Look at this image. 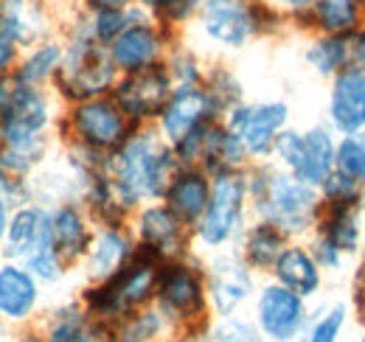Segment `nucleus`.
Returning <instances> with one entry per match:
<instances>
[{
	"label": "nucleus",
	"instance_id": "4c0bfd02",
	"mask_svg": "<svg viewBox=\"0 0 365 342\" xmlns=\"http://www.w3.org/2000/svg\"><path fill=\"white\" fill-rule=\"evenodd\" d=\"M262 334L253 323V317L245 314H222L217 323L208 328V342H259Z\"/></svg>",
	"mask_w": 365,
	"mask_h": 342
},
{
	"label": "nucleus",
	"instance_id": "c756f323",
	"mask_svg": "<svg viewBox=\"0 0 365 342\" xmlns=\"http://www.w3.org/2000/svg\"><path fill=\"white\" fill-rule=\"evenodd\" d=\"M202 87H205V93H208V98H211V104H214L220 118H225L233 107L247 101L239 73L230 68L228 62H220V59L208 62L205 76H202Z\"/></svg>",
	"mask_w": 365,
	"mask_h": 342
},
{
	"label": "nucleus",
	"instance_id": "7c9ffc66",
	"mask_svg": "<svg viewBox=\"0 0 365 342\" xmlns=\"http://www.w3.org/2000/svg\"><path fill=\"white\" fill-rule=\"evenodd\" d=\"M163 68L169 71V76H172L175 87L202 85V76H205L208 59H205L202 48L194 43L188 34H180L175 43L169 45L166 59H163Z\"/></svg>",
	"mask_w": 365,
	"mask_h": 342
},
{
	"label": "nucleus",
	"instance_id": "f704fd0d",
	"mask_svg": "<svg viewBox=\"0 0 365 342\" xmlns=\"http://www.w3.org/2000/svg\"><path fill=\"white\" fill-rule=\"evenodd\" d=\"M133 14H135V6L133 9H124V11H88V9L79 6L82 26L88 28V34H91L93 40L101 45L113 43L124 31V26L133 20Z\"/></svg>",
	"mask_w": 365,
	"mask_h": 342
},
{
	"label": "nucleus",
	"instance_id": "a878e982",
	"mask_svg": "<svg viewBox=\"0 0 365 342\" xmlns=\"http://www.w3.org/2000/svg\"><path fill=\"white\" fill-rule=\"evenodd\" d=\"M334 250L343 256L357 258L365 247V214L363 208H340V205H320L315 230Z\"/></svg>",
	"mask_w": 365,
	"mask_h": 342
},
{
	"label": "nucleus",
	"instance_id": "e433bc0d",
	"mask_svg": "<svg viewBox=\"0 0 365 342\" xmlns=\"http://www.w3.org/2000/svg\"><path fill=\"white\" fill-rule=\"evenodd\" d=\"M346 320H349V306L337 300V303L326 306L323 311L312 314L304 337H307V342H340Z\"/></svg>",
	"mask_w": 365,
	"mask_h": 342
},
{
	"label": "nucleus",
	"instance_id": "423d86ee",
	"mask_svg": "<svg viewBox=\"0 0 365 342\" xmlns=\"http://www.w3.org/2000/svg\"><path fill=\"white\" fill-rule=\"evenodd\" d=\"M160 266H163V261L138 250L133 261L127 266H121L113 278H107L101 284H88V289L82 292V306L96 320L113 326L138 309L152 306Z\"/></svg>",
	"mask_w": 365,
	"mask_h": 342
},
{
	"label": "nucleus",
	"instance_id": "79ce46f5",
	"mask_svg": "<svg viewBox=\"0 0 365 342\" xmlns=\"http://www.w3.org/2000/svg\"><path fill=\"white\" fill-rule=\"evenodd\" d=\"M346 40H349V68L365 71V26L346 34Z\"/></svg>",
	"mask_w": 365,
	"mask_h": 342
},
{
	"label": "nucleus",
	"instance_id": "2f4dec72",
	"mask_svg": "<svg viewBox=\"0 0 365 342\" xmlns=\"http://www.w3.org/2000/svg\"><path fill=\"white\" fill-rule=\"evenodd\" d=\"M166 328L163 314L155 306H143L133 314L121 317L118 323L110 326V340L113 342H152Z\"/></svg>",
	"mask_w": 365,
	"mask_h": 342
},
{
	"label": "nucleus",
	"instance_id": "aec40b11",
	"mask_svg": "<svg viewBox=\"0 0 365 342\" xmlns=\"http://www.w3.org/2000/svg\"><path fill=\"white\" fill-rule=\"evenodd\" d=\"M323 124L337 135H351L365 129V71L346 68L329 79Z\"/></svg>",
	"mask_w": 365,
	"mask_h": 342
},
{
	"label": "nucleus",
	"instance_id": "ddd939ff",
	"mask_svg": "<svg viewBox=\"0 0 365 342\" xmlns=\"http://www.w3.org/2000/svg\"><path fill=\"white\" fill-rule=\"evenodd\" d=\"M309 303L295 295L292 289L281 286L278 281H267L253 295V323L262 337L270 342H292L304 337L309 326Z\"/></svg>",
	"mask_w": 365,
	"mask_h": 342
},
{
	"label": "nucleus",
	"instance_id": "cd10ccee",
	"mask_svg": "<svg viewBox=\"0 0 365 342\" xmlns=\"http://www.w3.org/2000/svg\"><path fill=\"white\" fill-rule=\"evenodd\" d=\"M304 65L323 82L349 68V40L346 34H307Z\"/></svg>",
	"mask_w": 365,
	"mask_h": 342
},
{
	"label": "nucleus",
	"instance_id": "6ab92c4d",
	"mask_svg": "<svg viewBox=\"0 0 365 342\" xmlns=\"http://www.w3.org/2000/svg\"><path fill=\"white\" fill-rule=\"evenodd\" d=\"M48 227L51 244L68 266H79L88 256V247L96 233V222L82 202H56L48 205Z\"/></svg>",
	"mask_w": 365,
	"mask_h": 342
},
{
	"label": "nucleus",
	"instance_id": "9b49d317",
	"mask_svg": "<svg viewBox=\"0 0 365 342\" xmlns=\"http://www.w3.org/2000/svg\"><path fill=\"white\" fill-rule=\"evenodd\" d=\"M292 110L284 98H264V101H242L222 118L225 127L239 138L250 163H264L273 157L275 140L289 127Z\"/></svg>",
	"mask_w": 365,
	"mask_h": 342
},
{
	"label": "nucleus",
	"instance_id": "c03bdc74",
	"mask_svg": "<svg viewBox=\"0 0 365 342\" xmlns=\"http://www.w3.org/2000/svg\"><path fill=\"white\" fill-rule=\"evenodd\" d=\"M270 3L287 14V20H292L295 14H301V11L309 6V0H270Z\"/></svg>",
	"mask_w": 365,
	"mask_h": 342
},
{
	"label": "nucleus",
	"instance_id": "58836bf2",
	"mask_svg": "<svg viewBox=\"0 0 365 342\" xmlns=\"http://www.w3.org/2000/svg\"><path fill=\"white\" fill-rule=\"evenodd\" d=\"M0 200L14 211L26 202H34V191H31V180L20 177L14 171H9L0 163Z\"/></svg>",
	"mask_w": 365,
	"mask_h": 342
},
{
	"label": "nucleus",
	"instance_id": "de8ad7c7",
	"mask_svg": "<svg viewBox=\"0 0 365 342\" xmlns=\"http://www.w3.org/2000/svg\"><path fill=\"white\" fill-rule=\"evenodd\" d=\"M17 342H43V340H40V337H20Z\"/></svg>",
	"mask_w": 365,
	"mask_h": 342
},
{
	"label": "nucleus",
	"instance_id": "39448f33",
	"mask_svg": "<svg viewBox=\"0 0 365 342\" xmlns=\"http://www.w3.org/2000/svg\"><path fill=\"white\" fill-rule=\"evenodd\" d=\"M247 216L253 214H250L245 169L214 174L208 208L194 224V253L211 256V253L236 247L242 230L247 227Z\"/></svg>",
	"mask_w": 365,
	"mask_h": 342
},
{
	"label": "nucleus",
	"instance_id": "49530a36",
	"mask_svg": "<svg viewBox=\"0 0 365 342\" xmlns=\"http://www.w3.org/2000/svg\"><path fill=\"white\" fill-rule=\"evenodd\" d=\"M56 3H59V9H62V6H73V3H79V0H56Z\"/></svg>",
	"mask_w": 365,
	"mask_h": 342
},
{
	"label": "nucleus",
	"instance_id": "393cba45",
	"mask_svg": "<svg viewBox=\"0 0 365 342\" xmlns=\"http://www.w3.org/2000/svg\"><path fill=\"white\" fill-rule=\"evenodd\" d=\"M51 227H48V205L43 202H26L20 208H14L9 216V230H6V242H3V258L11 261H26L43 242L48 239Z\"/></svg>",
	"mask_w": 365,
	"mask_h": 342
},
{
	"label": "nucleus",
	"instance_id": "0eeeda50",
	"mask_svg": "<svg viewBox=\"0 0 365 342\" xmlns=\"http://www.w3.org/2000/svg\"><path fill=\"white\" fill-rule=\"evenodd\" d=\"M135 129L130 115L113 98V93L65 104V113L56 121V132L65 146H79L104 157L113 155Z\"/></svg>",
	"mask_w": 365,
	"mask_h": 342
},
{
	"label": "nucleus",
	"instance_id": "f3484780",
	"mask_svg": "<svg viewBox=\"0 0 365 342\" xmlns=\"http://www.w3.org/2000/svg\"><path fill=\"white\" fill-rule=\"evenodd\" d=\"M220 118L205 87L202 85H180L172 90L160 118L155 121L158 135L169 143V146H178L185 135H191L194 129H200L202 124Z\"/></svg>",
	"mask_w": 365,
	"mask_h": 342
},
{
	"label": "nucleus",
	"instance_id": "f257e3e1",
	"mask_svg": "<svg viewBox=\"0 0 365 342\" xmlns=\"http://www.w3.org/2000/svg\"><path fill=\"white\" fill-rule=\"evenodd\" d=\"M289 31V20L270 0H202L188 37L202 51L239 53L259 40Z\"/></svg>",
	"mask_w": 365,
	"mask_h": 342
},
{
	"label": "nucleus",
	"instance_id": "7ed1b4c3",
	"mask_svg": "<svg viewBox=\"0 0 365 342\" xmlns=\"http://www.w3.org/2000/svg\"><path fill=\"white\" fill-rule=\"evenodd\" d=\"M59 37L65 43V56H62V65L53 76L51 90L56 93V98L62 104L104 95L115 87L121 73L115 71L107 45L96 43L88 34V28L82 26L79 3L62 6Z\"/></svg>",
	"mask_w": 365,
	"mask_h": 342
},
{
	"label": "nucleus",
	"instance_id": "a19ab883",
	"mask_svg": "<svg viewBox=\"0 0 365 342\" xmlns=\"http://www.w3.org/2000/svg\"><path fill=\"white\" fill-rule=\"evenodd\" d=\"M307 244H309V250H312V256H315V261L320 264L323 272H343V269H346L349 258L343 256L340 250H334L323 236L309 233V236H307Z\"/></svg>",
	"mask_w": 365,
	"mask_h": 342
},
{
	"label": "nucleus",
	"instance_id": "20e7f679",
	"mask_svg": "<svg viewBox=\"0 0 365 342\" xmlns=\"http://www.w3.org/2000/svg\"><path fill=\"white\" fill-rule=\"evenodd\" d=\"M182 163L175 149L158 135L155 127H138L113 155H107L104 169L121 194L140 208L143 202L163 200L166 185L178 174Z\"/></svg>",
	"mask_w": 365,
	"mask_h": 342
},
{
	"label": "nucleus",
	"instance_id": "9d476101",
	"mask_svg": "<svg viewBox=\"0 0 365 342\" xmlns=\"http://www.w3.org/2000/svg\"><path fill=\"white\" fill-rule=\"evenodd\" d=\"M56 93L51 87L23 82L17 73L0 76V135L3 140L23 135H51L56 127Z\"/></svg>",
	"mask_w": 365,
	"mask_h": 342
},
{
	"label": "nucleus",
	"instance_id": "09e8293b",
	"mask_svg": "<svg viewBox=\"0 0 365 342\" xmlns=\"http://www.w3.org/2000/svg\"><path fill=\"white\" fill-rule=\"evenodd\" d=\"M0 149H3V135H0Z\"/></svg>",
	"mask_w": 365,
	"mask_h": 342
},
{
	"label": "nucleus",
	"instance_id": "5701e85b",
	"mask_svg": "<svg viewBox=\"0 0 365 342\" xmlns=\"http://www.w3.org/2000/svg\"><path fill=\"white\" fill-rule=\"evenodd\" d=\"M208 200H211V174L200 166H180L172 182L166 185L160 202H166V208L194 230V224L208 208Z\"/></svg>",
	"mask_w": 365,
	"mask_h": 342
},
{
	"label": "nucleus",
	"instance_id": "603ef678",
	"mask_svg": "<svg viewBox=\"0 0 365 342\" xmlns=\"http://www.w3.org/2000/svg\"><path fill=\"white\" fill-rule=\"evenodd\" d=\"M0 320H3V317H0Z\"/></svg>",
	"mask_w": 365,
	"mask_h": 342
},
{
	"label": "nucleus",
	"instance_id": "a18cd8bd",
	"mask_svg": "<svg viewBox=\"0 0 365 342\" xmlns=\"http://www.w3.org/2000/svg\"><path fill=\"white\" fill-rule=\"evenodd\" d=\"M9 216H11V208L0 200V250H3V242H6V230H9Z\"/></svg>",
	"mask_w": 365,
	"mask_h": 342
},
{
	"label": "nucleus",
	"instance_id": "3c124183",
	"mask_svg": "<svg viewBox=\"0 0 365 342\" xmlns=\"http://www.w3.org/2000/svg\"><path fill=\"white\" fill-rule=\"evenodd\" d=\"M363 214H365V200H363Z\"/></svg>",
	"mask_w": 365,
	"mask_h": 342
},
{
	"label": "nucleus",
	"instance_id": "2eb2a0df",
	"mask_svg": "<svg viewBox=\"0 0 365 342\" xmlns=\"http://www.w3.org/2000/svg\"><path fill=\"white\" fill-rule=\"evenodd\" d=\"M205 266V292H208V306L217 317L222 314H236L245 303H250L259 284L256 272L242 261V256L230 247L202 258Z\"/></svg>",
	"mask_w": 365,
	"mask_h": 342
},
{
	"label": "nucleus",
	"instance_id": "a211bd4d",
	"mask_svg": "<svg viewBox=\"0 0 365 342\" xmlns=\"http://www.w3.org/2000/svg\"><path fill=\"white\" fill-rule=\"evenodd\" d=\"M138 253L135 236L130 224H96L88 256L82 258V272L88 284H101L113 278L121 266H127Z\"/></svg>",
	"mask_w": 365,
	"mask_h": 342
},
{
	"label": "nucleus",
	"instance_id": "4468645a",
	"mask_svg": "<svg viewBox=\"0 0 365 342\" xmlns=\"http://www.w3.org/2000/svg\"><path fill=\"white\" fill-rule=\"evenodd\" d=\"M180 34L166 28L163 23L152 20L149 14H143L135 6L133 20L124 26V31L107 45L110 59L115 65L118 73H133L140 68H152V65H163L169 45L175 43Z\"/></svg>",
	"mask_w": 365,
	"mask_h": 342
},
{
	"label": "nucleus",
	"instance_id": "412c9836",
	"mask_svg": "<svg viewBox=\"0 0 365 342\" xmlns=\"http://www.w3.org/2000/svg\"><path fill=\"white\" fill-rule=\"evenodd\" d=\"M365 26V0H309V6L289 20L298 34H351Z\"/></svg>",
	"mask_w": 365,
	"mask_h": 342
},
{
	"label": "nucleus",
	"instance_id": "8fccbe9b",
	"mask_svg": "<svg viewBox=\"0 0 365 342\" xmlns=\"http://www.w3.org/2000/svg\"><path fill=\"white\" fill-rule=\"evenodd\" d=\"M360 342H365V331H363V337H360Z\"/></svg>",
	"mask_w": 365,
	"mask_h": 342
},
{
	"label": "nucleus",
	"instance_id": "f8f14e48",
	"mask_svg": "<svg viewBox=\"0 0 365 342\" xmlns=\"http://www.w3.org/2000/svg\"><path fill=\"white\" fill-rule=\"evenodd\" d=\"M130 230L135 236L138 250L155 256L158 261H175L194 253V230L182 224L166 208V202H143L130 216Z\"/></svg>",
	"mask_w": 365,
	"mask_h": 342
},
{
	"label": "nucleus",
	"instance_id": "473e14b6",
	"mask_svg": "<svg viewBox=\"0 0 365 342\" xmlns=\"http://www.w3.org/2000/svg\"><path fill=\"white\" fill-rule=\"evenodd\" d=\"M202 0H135V6L149 14L152 20L163 23L166 28L178 31V34H188L197 11H200Z\"/></svg>",
	"mask_w": 365,
	"mask_h": 342
},
{
	"label": "nucleus",
	"instance_id": "1a4fd4ad",
	"mask_svg": "<svg viewBox=\"0 0 365 342\" xmlns=\"http://www.w3.org/2000/svg\"><path fill=\"white\" fill-rule=\"evenodd\" d=\"M334 157H337V132L318 121L307 129H284L275 140L270 160L278 169L289 171L295 180L318 188L334 171Z\"/></svg>",
	"mask_w": 365,
	"mask_h": 342
},
{
	"label": "nucleus",
	"instance_id": "4be33fe9",
	"mask_svg": "<svg viewBox=\"0 0 365 342\" xmlns=\"http://www.w3.org/2000/svg\"><path fill=\"white\" fill-rule=\"evenodd\" d=\"M43 298V284L37 275L11 258L0 261V317L11 323L29 320Z\"/></svg>",
	"mask_w": 365,
	"mask_h": 342
},
{
	"label": "nucleus",
	"instance_id": "6e6552de",
	"mask_svg": "<svg viewBox=\"0 0 365 342\" xmlns=\"http://www.w3.org/2000/svg\"><path fill=\"white\" fill-rule=\"evenodd\" d=\"M152 306L172 326L205 323V314L211 311V306H208V292H205L202 258L191 253L185 258L166 261L160 266V275H158Z\"/></svg>",
	"mask_w": 365,
	"mask_h": 342
},
{
	"label": "nucleus",
	"instance_id": "37998d69",
	"mask_svg": "<svg viewBox=\"0 0 365 342\" xmlns=\"http://www.w3.org/2000/svg\"><path fill=\"white\" fill-rule=\"evenodd\" d=\"M79 6L88 11H124L133 9L135 0H79Z\"/></svg>",
	"mask_w": 365,
	"mask_h": 342
},
{
	"label": "nucleus",
	"instance_id": "c85d7f7f",
	"mask_svg": "<svg viewBox=\"0 0 365 342\" xmlns=\"http://www.w3.org/2000/svg\"><path fill=\"white\" fill-rule=\"evenodd\" d=\"M62 56H65V43H62L59 34H53L43 43L26 48L20 62H17V68H14V73L29 85L51 87L59 65H62Z\"/></svg>",
	"mask_w": 365,
	"mask_h": 342
},
{
	"label": "nucleus",
	"instance_id": "f03ea898",
	"mask_svg": "<svg viewBox=\"0 0 365 342\" xmlns=\"http://www.w3.org/2000/svg\"><path fill=\"white\" fill-rule=\"evenodd\" d=\"M245 177L253 219L270 222L289 239H307L315 230L320 214L318 188L295 180L289 171L278 169L273 160L250 163Z\"/></svg>",
	"mask_w": 365,
	"mask_h": 342
},
{
	"label": "nucleus",
	"instance_id": "dca6fc26",
	"mask_svg": "<svg viewBox=\"0 0 365 342\" xmlns=\"http://www.w3.org/2000/svg\"><path fill=\"white\" fill-rule=\"evenodd\" d=\"M172 90H175V82L169 71L163 65H152L133 73H121L110 93L135 127H155Z\"/></svg>",
	"mask_w": 365,
	"mask_h": 342
},
{
	"label": "nucleus",
	"instance_id": "72a5a7b5",
	"mask_svg": "<svg viewBox=\"0 0 365 342\" xmlns=\"http://www.w3.org/2000/svg\"><path fill=\"white\" fill-rule=\"evenodd\" d=\"M320 205H340V208H363L365 200V185L357 180L340 174L334 169L323 182L318 185Z\"/></svg>",
	"mask_w": 365,
	"mask_h": 342
},
{
	"label": "nucleus",
	"instance_id": "b1692460",
	"mask_svg": "<svg viewBox=\"0 0 365 342\" xmlns=\"http://www.w3.org/2000/svg\"><path fill=\"white\" fill-rule=\"evenodd\" d=\"M323 269H320V264L315 261L312 256V250H309V244L304 242V239H292L287 247H284V253L278 256V261L273 264V269H270V278L278 281L281 286H287V289H292L295 295H301V298L312 300L320 295V289H323Z\"/></svg>",
	"mask_w": 365,
	"mask_h": 342
},
{
	"label": "nucleus",
	"instance_id": "ea45409f",
	"mask_svg": "<svg viewBox=\"0 0 365 342\" xmlns=\"http://www.w3.org/2000/svg\"><path fill=\"white\" fill-rule=\"evenodd\" d=\"M23 51H26V48L20 43L17 31L9 26L6 17H0V76L14 73V68H17L20 56H23Z\"/></svg>",
	"mask_w": 365,
	"mask_h": 342
},
{
	"label": "nucleus",
	"instance_id": "c9c22d12",
	"mask_svg": "<svg viewBox=\"0 0 365 342\" xmlns=\"http://www.w3.org/2000/svg\"><path fill=\"white\" fill-rule=\"evenodd\" d=\"M334 169L365 185V129L351 135H337Z\"/></svg>",
	"mask_w": 365,
	"mask_h": 342
},
{
	"label": "nucleus",
	"instance_id": "bb28decb",
	"mask_svg": "<svg viewBox=\"0 0 365 342\" xmlns=\"http://www.w3.org/2000/svg\"><path fill=\"white\" fill-rule=\"evenodd\" d=\"M292 239L278 230L275 224L264 222V219H253L247 222V227L242 230L239 242H236V253L242 256V261L256 272V275H270L273 264L278 261V256L284 253V247Z\"/></svg>",
	"mask_w": 365,
	"mask_h": 342
}]
</instances>
